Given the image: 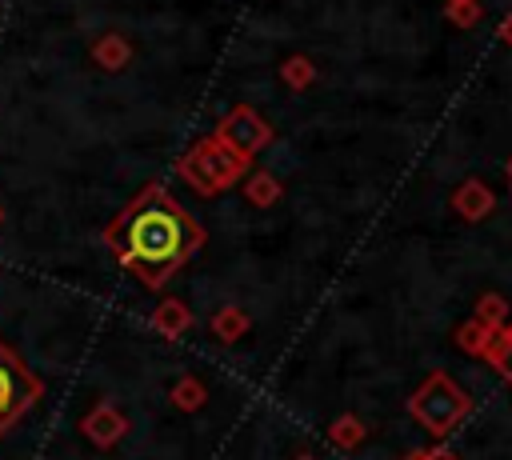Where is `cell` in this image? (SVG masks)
Here are the masks:
<instances>
[{"instance_id": "6da1fadb", "label": "cell", "mask_w": 512, "mask_h": 460, "mask_svg": "<svg viewBox=\"0 0 512 460\" xmlns=\"http://www.w3.org/2000/svg\"><path fill=\"white\" fill-rule=\"evenodd\" d=\"M104 244L120 256V264L144 284L160 288L192 252L204 244L200 224L168 196L164 184H148L108 228Z\"/></svg>"}, {"instance_id": "7a4b0ae2", "label": "cell", "mask_w": 512, "mask_h": 460, "mask_svg": "<svg viewBox=\"0 0 512 460\" xmlns=\"http://www.w3.org/2000/svg\"><path fill=\"white\" fill-rule=\"evenodd\" d=\"M248 168V160L244 156H236L216 132L212 136H204L200 144H192L188 148V156L180 160V176L196 188V192H204V196H212V192H220V188H228L232 180H240V172Z\"/></svg>"}, {"instance_id": "3957f363", "label": "cell", "mask_w": 512, "mask_h": 460, "mask_svg": "<svg viewBox=\"0 0 512 460\" xmlns=\"http://www.w3.org/2000/svg\"><path fill=\"white\" fill-rule=\"evenodd\" d=\"M40 396H44V380H36L28 364L0 340V436L12 424H20Z\"/></svg>"}, {"instance_id": "277c9868", "label": "cell", "mask_w": 512, "mask_h": 460, "mask_svg": "<svg viewBox=\"0 0 512 460\" xmlns=\"http://www.w3.org/2000/svg\"><path fill=\"white\" fill-rule=\"evenodd\" d=\"M464 408H468L464 392H460L456 384H448L444 376H432V380L416 392V400H412V412H416L432 432H448V428L464 416Z\"/></svg>"}, {"instance_id": "5b68a950", "label": "cell", "mask_w": 512, "mask_h": 460, "mask_svg": "<svg viewBox=\"0 0 512 460\" xmlns=\"http://www.w3.org/2000/svg\"><path fill=\"white\" fill-rule=\"evenodd\" d=\"M216 136L236 152V156H244V160H252L268 140H272V124L256 112V108H248V104H240V108H232L228 116H224V124L216 128Z\"/></svg>"}, {"instance_id": "8992f818", "label": "cell", "mask_w": 512, "mask_h": 460, "mask_svg": "<svg viewBox=\"0 0 512 460\" xmlns=\"http://www.w3.org/2000/svg\"><path fill=\"white\" fill-rule=\"evenodd\" d=\"M80 432H84V440H92L96 448H112V444L128 432V420H124V412H116L112 404H96V408L80 420Z\"/></svg>"}, {"instance_id": "52a82bcc", "label": "cell", "mask_w": 512, "mask_h": 460, "mask_svg": "<svg viewBox=\"0 0 512 460\" xmlns=\"http://www.w3.org/2000/svg\"><path fill=\"white\" fill-rule=\"evenodd\" d=\"M92 60L104 68V72H120L128 60H132V44L120 36V32H104L92 40Z\"/></svg>"}, {"instance_id": "ba28073f", "label": "cell", "mask_w": 512, "mask_h": 460, "mask_svg": "<svg viewBox=\"0 0 512 460\" xmlns=\"http://www.w3.org/2000/svg\"><path fill=\"white\" fill-rule=\"evenodd\" d=\"M456 208H460L468 220H476L480 212H488V208H492V192H488L484 184L468 180V184H460V192H456Z\"/></svg>"}, {"instance_id": "9c48e42d", "label": "cell", "mask_w": 512, "mask_h": 460, "mask_svg": "<svg viewBox=\"0 0 512 460\" xmlns=\"http://www.w3.org/2000/svg\"><path fill=\"white\" fill-rule=\"evenodd\" d=\"M152 328L164 332V336H180L188 328V308L176 304V300H164L156 312H152Z\"/></svg>"}, {"instance_id": "30bf717a", "label": "cell", "mask_w": 512, "mask_h": 460, "mask_svg": "<svg viewBox=\"0 0 512 460\" xmlns=\"http://www.w3.org/2000/svg\"><path fill=\"white\" fill-rule=\"evenodd\" d=\"M244 192H248V200H252V204L268 208V204L280 196V184H276V176H272V172H252V176H248V184H244Z\"/></svg>"}, {"instance_id": "8fae6325", "label": "cell", "mask_w": 512, "mask_h": 460, "mask_svg": "<svg viewBox=\"0 0 512 460\" xmlns=\"http://www.w3.org/2000/svg\"><path fill=\"white\" fill-rule=\"evenodd\" d=\"M284 80H288L292 88H304V84L312 80V60H304V56L284 60Z\"/></svg>"}, {"instance_id": "7c38bea8", "label": "cell", "mask_w": 512, "mask_h": 460, "mask_svg": "<svg viewBox=\"0 0 512 460\" xmlns=\"http://www.w3.org/2000/svg\"><path fill=\"white\" fill-rule=\"evenodd\" d=\"M448 20L460 24V28L476 24L480 20V0H456V4H448Z\"/></svg>"}, {"instance_id": "4fadbf2b", "label": "cell", "mask_w": 512, "mask_h": 460, "mask_svg": "<svg viewBox=\"0 0 512 460\" xmlns=\"http://www.w3.org/2000/svg\"><path fill=\"white\" fill-rule=\"evenodd\" d=\"M496 368L508 376V384H512V332L504 336V344L496 348Z\"/></svg>"}, {"instance_id": "5bb4252c", "label": "cell", "mask_w": 512, "mask_h": 460, "mask_svg": "<svg viewBox=\"0 0 512 460\" xmlns=\"http://www.w3.org/2000/svg\"><path fill=\"white\" fill-rule=\"evenodd\" d=\"M172 400H176V404H184V408H192V404L200 400V388H196L192 380H184V384H180V388L172 392Z\"/></svg>"}, {"instance_id": "9a60e30c", "label": "cell", "mask_w": 512, "mask_h": 460, "mask_svg": "<svg viewBox=\"0 0 512 460\" xmlns=\"http://www.w3.org/2000/svg\"><path fill=\"white\" fill-rule=\"evenodd\" d=\"M500 36H504V44H508V48H512V12H508V20H504V24H500Z\"/></svg>"}, {"instance_id": "2e32d148", "label": "cell", "mask_w": 512, "mask_h": 460, "mask_svg": "<svg viewBox=\"0 0 512 460\" xmlns=\"http://www.w3.org/2000/svg\"><path fill=\"white\" fill-rule=\"evenodd\" d=\"M420 460H448V456H420Z\"/></svg>"}, {"instance_id": "e0dca14e", "label": "cell", "mask_w": 512, "mask_h": 460, "mask_svg": "<svg viewBox=\"0 0 512 460\" xmlns=\"http://www.w3.org/2000/svg\"><path fill=\"white\" fill-rule=\"evenodd\" d=\"M508 180H512V164H508Z\"/></svg>"}, {"instance_id": "ac0fdd59", "label": "cell", "mask_w": 512, "mask_h": 460, "mask_svg": "<svg viewBox=\"0 0 512 460\" xmlns=\"http://www.w3.org/2000/svg\"><path fill=\"white\" fill-rule=\"evenodd\" d=\"M444 4H456V0H444Z\"/></svg>"}, {"instance_id": "d6986e66", "label": "cell", "mask_w": 512, "mask_h": 460, "mask_svg": "<svg viewBox=\"0 0 512 460\" xmlns=\"http://www.w3.org/2000/svg\"><path fill=\"white\" fill-rule=\"evenodd\" d=\"M0 220H4V208H0Z\"/></svg>"}]
</instances>
